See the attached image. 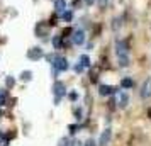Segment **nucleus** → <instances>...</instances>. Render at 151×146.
<instances>
[{"label": "nucleus", "mask_w": 151, "mask_h": 146, "mask_svg": "<svg viewBox=\"0 0 151 146\" xmlns=\"http://www.w3.org/2000/svg\"><path fill=\"white\" fill-rule=\"evenodd\" d=\"M42 56H44V53H42V49L41 48H31L27 51V58L29 60H41Z\"/></svg>", "instance_id": "obj_8"}, {"label": "nucleus", "mask_w": 151, "mask_h": 146, "mask_svg": "<svg viewBox=\"0 0 151 146\" xmlns=\"http://www.w3.org/2000/svg\"><path fill=\"white\" fill-rule=\"evenodd\" d=\"M75 116L76 119H82V109H75Z\"/></svg>", "instance_id": "obj_26"}, {"label": "nucleus", "mask_w": 151, "mask_h": 146, "mask_svg": "<svg viewBox=\"0 0 151 146\" xmlns=\"http://www.w3.org/2000/svg\"><path fill=\"white\" fill-rule=\"evenodd\" d=\"M51 65H53V68L58 70V71H66V70L70 68L68 60H66V58H63V56H56L55 61L51 63Z\"/></svg>", "instance_id": "obj_2"}, {"label": "nucleus", "mask_w": 151, "mask_h": 146, "mask_svg": "<svg viewBox=\"0 0 151 146\" xmlns=\"http://www.w3.org/2000/svg\"><path fill=\"white\" fill-rule=\"evenodd\" d=\"M117 104H119V107L121 109H126L127 107V102H129V97H127V93L126 92H119V95H117Z\"/></svg>", "instance_id": "obj_9"}, {"label": "nucleus", "mask_w": 151, "mask_h": 146, "mask_svg": "<svg viewBox=\"0 0 151 146\" xmlns=\"http://www.w3.org/2000/svg\"><path fill=\"white\" fill-rule=\"evenodd\" d=\"M53 46H55V49H60L63 46V36H55L53 37Z\"/></svg>", "instance_id": "obj_12"}, {"label": "nucleus", "mask_w": 151, "mask_h": 146, "mask_svg": "<svg viewBox=\"0 0 151 146\" xmlns=\"http://www.w3.org/2000/svg\"><path fill=\"white\" fill-rule=\"evenodd\" d=\"M121 26H122V19H121V17H116V19L112 21V29H114V31H117Z\"/></svg>", "instance_id": "obj_15"}, {"label": "nucleus", "mask_w": 151, "mask_h": 146, "mask_svg": "<svg viewBox=\"0 0 151 146\" xmlns=\"http://www.w3.org/2000/svg\"><path fill=\"white\" fill-rule=\"evenodd\" d=\"M55 9L58 14H63L66 10V2L65 0H55Z\"/></svg>", "instance_id": "obj_10"}, {"label": "nucleus", "mask_w": 151, "mask_h": 146, "mask_svg": "<svg viewBox=\"0 0 151 146\" xmlns=\"http://www.w3.org/2000/svg\"><path fill=\"white\" fill-rule=\"evenodd\" d=\"M70 99H71V100H76V99H78V95L73 92V93H70Z\"/></svg>", "instance_id": "obj_29"}, {"label": "nucleus", "mask_w": 151, "mask_h": 146, "mask_svg": "<svg viewBox=\"0 0 151 146\" xmlns=\"http://www.w3.org/2000/svg\"><path fill=\"white\" fill-rule=\"evenodd\" d=\"M121 87H122V88H132V87H134V82H132V78H129V77L122 78V82H121Z\"/></svg>", "instance_id": "obj_11"}, {"label": "nucleus", "mask_w": 151, "mask_h": 146, "mask_svg": "<svg viewBox=\"0 0 151 146\" xmlns=\"http://www.w3.org/2000/svg\"><path fill=\"white\" fill-rule=\"evenodd\" d=\"M85 146H97L95 139H87V143H85Z\"/></svg>", "instance_id": "obj_23"}, {"label": "nucleus", "mask_w": 151, "mask_h": 146, "mask_svg": "<svg viewBox=\"0 0 151 146\" xmlns=\"http://www.w3.org/2000/svg\"><path fill=\"white\" fill-rule=\"evenodd\" d=\"M68 34H73V31H71V29H70V27H68V29H65V31H63V34H61V36H63V37H66V36H68Z\"/></svg>", "instance_id": "obj_25"}, {"label": "nucleus", "mask_w": 151, "mask_h": 146, "mask_svg": "<svg viewBox=\"0 0 151 146\" xmlns=\"http://www.w3.org/2000/svg\"><path fill=\"white\" fill-rule=\"evenodd\" d=\"M14 83H15V80L12 77H9L7 78V87H14Z\"/></svg>", "instance_id": "obj_24"}, {"label": "nucleus", "mask_w": 151, "mask_h": 146, "mask_svg": "<svg viewBox=\"0 0 151 146\" xmlns=\"http://www.w3.org/2000/svg\"><path fill=\"white\" fill-rule=\"evenodd\" d=\"M58 146H71V139L61 138V139H60V143H58Z\"/></svg>", "instance_id": "obj_18"}, {"label": "nucleus", "mask_w": 151, "mask_h": 146, "mask_svg": "<svg viewBox=\"0 0 151 146\" xmlns=\"http://www.w3.org/2000/svg\"><path fill=\"white\" fill-rule=\"evenodd\" d=\"M53 93H55V97H56L55 102L58 104V102L65 97V93H66V87H65V83H63V82H55V85H53Z\"/></svg>", "instance_id": "obj_1"}, {"label": "nucleus", "mask_w": 151, "mask_h": 146, "mask_svg": "<svg viewBox=\"0 0 151 146\" xmlns=\"http://www.w3.org/2000/svg\"><path fill=\"white\" fill-rule=\"evenodd\" d=\"M71 41H73V44H76V46H82L83 42H85V32H83L82 29H78V31H73Z\"/></svg>", "instance_id": "obj_4"}, {"label": "nucleus", "mask_w": 151, "mask_h": 146, "mask_svg": "<svg viewBox=\"0 0 151 146\" xmlns=\"http://www.w3.org/2000/svg\"><path fill=\"white\" fill-rule=\"evenodd\" d=\"M78 127H80V126H76V124H71V126H70V132H71V134H75Z\"/></svg>", "instance_id": "obj_22"}, {"label": "nucleus", "mask_w": 151, "mask_h": 146, "mask_svg": "<svg viewBox=\"0 0 151 146\" xmlns=\"http://www.w3.org/2000/svg\"><path fill=\"white\" fill-rule=\"evenodd\" d=\"M116 53H117V56H127V53H129V46H127V42L119 39V41L116 42Z\"/></svg>", "instance_id": "obj_3"}, {"label": "nucleus", "mask_w": 151, "mask_h": 146, "mask_svg": "<svg viewBox=\"0 0 151 146\" xmlns=\"http://www.w3.org/2000/svg\"><path fill=\"white\" fill-rule=\"evenodd\" d=\"M71 146H85V145H82L80 141H76V139H73V141H71Z\"/></svg>", "instance_id": "obj_27"}, {"label": "nucleus", "mask_w": 151, "mask_h": 146, "mask_svg": "<svg viewBox=\"0 0 151 146\" xmlns=\"http://www.w3.org/2000/svg\"><path fill=\"white\" fill-rule=\"evenodd\" d=\"M5 102H7V93L5 92H0V107L5 105Z\"/></svg>", "instance_id": "obj_19"}, {"label": "nucleus", "mask_w": 151, "mask_h": 146, "mask_svg": "<svg viewBox=\"0 0 151 146\" xmlns=\"http://www.w3.org/2000/svg\"><path fill=\"white\" fill-rule=\"evenodd\" d=\"M80 63H82L85 68H88L90 65H92V63H90V58H88L87 55H82V56H80Z\"/></svg>", "instance_id": "obj_14"}, {"label": "nucleus", "mask_w": 151, "mask_h": 146, "mask_svg": "<svg viewBox=\"0 0 151 146\" xmlns=\"http://www.w3.org/2000/svg\"><path fill=\"white\" fill-rule=\"evenodd\" d=\"M31 78H32V71H22V75H21L22 82H29Z\"/></svg>", "instance_id": "obj_17"}, {"label": "nucleus", "mask_w": 151, "mask_h": 146, "mask_svg": "<svg viewBox=\"0 0 151 146\" xmlns=\"http://www.w3.org/2000/svg\"><path fill=\"white\" fill-rule=\"evenodd\" d=\"M117 92V87H112V85H100L99 87V93L102 97H107V95H112Z\"/></svg>", "instance_id": "obj_6"}, {"label": "nucleus", "mask_w": 151, "mask_h": 146, "mask_svg": "<svg viewBox=\"0 0 151 146\" xmlns=\"http://www.w3.org/2000/svg\"><path fill=\"white\" fill-rule=\"evenodd\" d=\"M49 26H56V17H51L49 19Z\"/></svg>", "instance_id": "obj_28"}, {"label": "nucleus", "mask_w": 151, "mask_h": 146, "mask_svg": "<svg viewBox=\"0 0 151 146\" xmlns=\"http://www.w3.org/2000/svg\"><path fill=\"white\" fill-rule=\"evenodd\" d=\"M148 116H150V117H151V107H150V111H148Z\"/></svg>", "instance_id": "obj_31"}, {"label": "nucleus", "mask_w": 151, "mask_h": 146, "mask_svg": "<svg viewBox=\"0 0 151 146\" xmlns=\"http://www.w3.org/2000/svg\"><path fill=\"white\" fill-rule=\"evenodd\" d=\"M80 5V0H73V7H78Z\"/></svg>", "instance_id": "obj_30"}, {"label": "nucleus", "mask_w": 151, "mask_h": 146, "mask_svg": "<svg viewBox=\"0 0 151 146\" xmlns=\"http://www.w3.org/2000/svg\"><path fill=\"white\" fill-rule=\"evenodd\" d=\"M141 97L143 99L151 97V78H146V80H144L143 87H141Z\"/></svg>", "instance_id": "obj_7"}, {"label": "nucleus", "mask_w": 151, "mask_h": 146, "mask_svg": "<svg viewBox=\"0 0 151 146\" xmlns=\"http://www.w3.org/2000/svg\"><path fill=\"white\" fill-rule=\"evenodd\" d=\"M97 2H99V7H100V9L107 7V0H97Z\"/></svg>", "instance_id": "obj_21"}, {"label": "nucleus", "mask_w": 151, "mask_h": 146, "mask_svg": "<svg viewBox=\"0 0 151 146\" xmlns=\"http://www.w3.org/2000/svg\"><path fill=\"white\" fill-rule=\"evenodd\" d=\"M110 138H112V129L110 127H107L105 131H102V134H100V139H99V146H107L109 145Z\"/></svg>", "instance_id": "obj_5"}, {"label": "nucleus", "mask_w": 151, "mask_h": 146, "mask_svg": "<svg viewBox=\"0 0 151 146\" xmlns=\"http://www.w3.org/2000/svg\"><path fill=\"white\" fill-rule=\"evenodd\" d=\"M117 58H119V66H122V68L129 66V58L127 56H117Z\"/></svg>", "instance_id": "obj_13"}, {"label": "nucleus", "mask_w": 151, "mask_h": 146, "mask_svg": "<svg viewBox=\"0 0 151 146\" xmlns=\"http://www.w3.org/2000/svg\"><path fill=\"white\" fill-rule=\"evenodd\" d=\"M61 17L66 22H71V19H73V12H71V10H65V12L61 14Z\"/></svg>", "instance_id": "obj_16"}, {"label": "nucleus", "mask_w": 151, "mask_h": 146, "mask_svg": "<svg viewBox=\"0 0 151 146\" xmlns=\"http://www.w3.org/2000/svg\"><path fill=\"white\" fill-rule=\"evenodd\" d=\"M83 70H85V66H83L82 63H78V65H75V71H76V73H82Z\"/></svg>", "instance_id": "obj_20"}]
</instances>
